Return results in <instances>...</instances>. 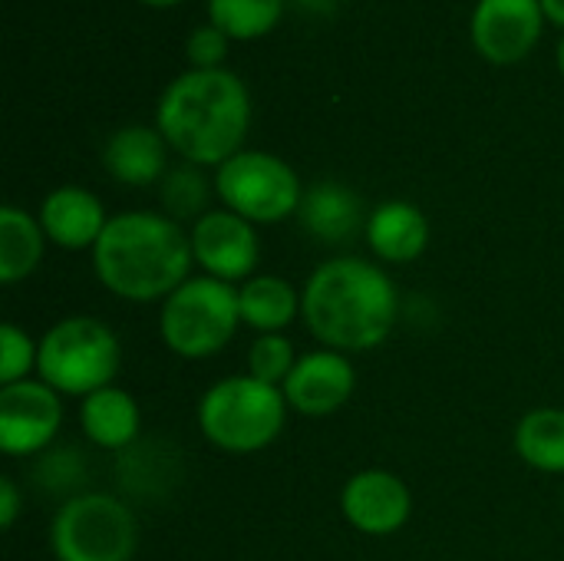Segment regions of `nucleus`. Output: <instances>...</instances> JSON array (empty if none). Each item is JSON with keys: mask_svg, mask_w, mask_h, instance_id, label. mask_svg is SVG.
Instances as JSON below:
<instances>
[{"mask_svg": "<svg viewBox=\"0 0 564 561\" xmlns=\"http://www.w3.org/2000/svg\"><path fill=\"white\" fill-rule=\"evenodd\" d=\"M344 519L364 536H393L406 526L413 496L397 473L364 470L347 479L340 493Z\"/></svg>", "mask_w": 564, "mask_h": 561, "instance_id": "f8f14e48", "label": "nucleus"}, {"mask_svg": "<svg viewBox=\"0 0 564 561\" xmlns=\"http://www.w3.org/2000/svg\"><path fill=\"white\" fill-rule=\"evenodd\" d=\"M354 384V367L340 350H314L297 357L281 390L291 410L304 417H327L350 400Z\"/></svg>", "mask_w": 564, "mask_h": 561, "instance_id": "ddd939ff", "label": "nucleus"}, {"mask_svg": "<svg viewBox=\"0 0 564 561\" xmlns=\"http://www.w3.org/2000/svg\"><path fill=\"white\" fill-rule=\"evenodd\" d=\"M36 350L40 344L30 341L26 331H20L17 324H3L0 327V384H20L30 380L26 374L36 367Z\"/></svg>", "mask_w": 564, "mask_h": 561, "instance_id": "393cba45", "label": "nucleus"}, {"mask_svg": "<svg viewBox=\"0 0 564 561\" xmlns=\"http://www.w3.org/2000/svg\"><path fill=\"white\" fill-rule=\"evenodd\" d=\"M542 26V0H479L469 20V36L489 63L509 66L535 50Z\"/></svg>", "mask_w": 564, "mask_h": 561, "instance_id": "1a4fd4ad", "label": "nucleus"}, {"mask_svg": "<svg viewBox=\"0 0 564 561\" xmlns=\"http://www.w3.org/2000/svg\"><path fill=\"white\" fill-rule=\"evenodd\" d=\"M83 433L102 450H126L139 433V407L119 387H102L83 400Z\"/></svg>", "mask_w": 564, "mask_h": 561, "instance_id": "a211bd4d", "label": "nucleus"}, {"mask_svg": "<svg viewBox=\"0 0 564 561\" xmlns=\"http://www.w3.org/2000/svg\"><path fill=\"white\" fill-rule=\"evenodd\" d=\"M516 453L542 473H564V410L525 413L516 427Z\"/></svg>", "mask_w": 564, "mask_h": 561, "instance_id": "412c9836", "label": "nucleus"}, {"mask_svg": "<svg viewBox=\"0 0 564 561\" xmlns=\"http://www.w3.org/2000/svg\"><path fill=\"white\" fill-rule=\"evenodd\" d=\"M17 513H20V493H17V486H13V479L3 476V479H0V526H3V529H13Z\"/></svg>", "mask_w": 564, "mask_h": 561, "instance_id": "bb28decb", "label": "nucleus"}, {"mask_svg": "<svg viewBox=\"0 0 564 561\" xmlns=\"http://www.w3.org/2000/svg\"><path fill=\"white\" fill-rule=\"evenodd\" d=\"M122 350L116 334L96 317H66L53 324L36 350V374L56 393L89 397L102 387H112L119 374Z\"/></svg>", "mask_w": 564, "mask_h": 561, "instance_id": "39448f33", "label": "nucleus"}, {"mask_svg": "<svg viewBox=\"0 0 564 561\" xmlns=\"http://www.w3.org/2000/svg\"><path fill=\"white\" fill-rule=\"evenodd\" d=\"M288 0H208V23L228 40H258L278 26Z\"/></svg>", "mask_w": 564, "mask_h": 561, "instance_id": "4be33fe9", "label": "nucleus"}, {"mask_svg": "<svg viewBox=\"0 0 564 561\" xmlns=\"http://www.w3.org/2000/svg\"><path fill=\"white\" fill-rule=\"evenodd\" d=\"M248 126L251 96L231 69H185L155 106V129L192 165H221L238 155Z\"/></svg>", "mask_w": 564, "mask_h": 561, "instance_id": "f257e3e1", "label": "nucleus"}, {"mask_svg": "<svg viewBox=\"0 0 564 561\" xmlns=\"http://www.w3.org/2000/svg\"><path fill=\"white\" fill-rule=\"evenodd\" d=\"M165 149H169V142L162 139L159 129L122 126L109 136V142L102 149V165L116 182L145 188V185L165 179Z\"/></svg>", "mask_w": 564, "mask_h": 561, "instance_id": "2eb2a0df", "label": "nucleus"}, {"mask_svg": "<svg viewBox=\"0 0 564 561\" xmlns=\"http://www.w3.org/2000/svg\"><path fill=\"white\" fill-rule=\"evenodd\" d=\"M40 225L53 245H59L66 251H83V248H96L109 218H106L102 202L93 192H86L79 185H63L43 198Z\"/></svg>", "mask_w": 564, "mask_h": 561, "instance_id": "4468645a", "label": "nucleus"}, {"mask_svg": "<svg viewBox=\"0 0 564 561\" xmlns=\"http://www.w3.org/2000/svg\"><path fill=\"white\" fill-rule=\"evenodd\" d=\"M307 331L330 350L360 354L380 347L397 324V288L364 258L321 265L301 294Z\"/></svg>", "mask_w": 564, "mask_h": 561, "instance_id": "7ed1b4c3", "label": "nucleus"}, {"mask_svg": "<svg viewBox=\"0 0 564 561\" xmlns=\"http://www.w3.org/2000/svg\"><path fill=\"white\" fill-rule=\"evenodd\" d=\"M205 202H208V179L202 175V165H178L172 172H165L162 179V205L169 212V218H202L205 215Z\"/></svg>", "mask_w": 564, "mask_h": 561, "instance_id": "5701e85b", "label": "nucleus"}, {"mask_svg": "<svg viewBox=\"0 0 564 561\" xmlns=\"http://www.w3.org/2000/svg\"><path fill=\"white\" fill-rule=\"evenodd\" d=\"M367 241L390 265L416 261L430 245V222L410 202H383L367 218Z\"/></svg>", "mask_w": 564, "mask_h": 561, "instance_id": "dca6fc26", "label": "nucleus"}, {"mask_svg": "<svg viewBox=\"0 0 564 561\" xmlns=\"http://www.w3.org/2000/svg\"><path fill=\"white\" fill-rule=\"evenodd\" d=\"M238 291L218 278H188L162 301L159 331L172 354L202 360L225 350L238 331Z\"/></svg>", "mask_w": 564, "mask_h": 561, "instance_id": "423d86ee", "label": "nucleus"}, {"mask_svg": "<svg viewBox=\"0 0 564 561\" xmlns=\"http://www.w3.org/2000/svg\"><path fill=\"white\" fill-rule=\"evenodd\" d=\"M50 546L59 561H132L139 546L135 516L106 493L73 496L53 516Z\"/></svg>", "mask_w": 564, "mask_h": 561, "instance_id": "0eeeda50", "label": "nucleus"}, {"mask_svg": "<svg viewBox=\"0 0 564 561\" xmlns=\"http://www.w3.org/2000/svg\"><path fill=\"white\" fill-rule=\"evenodd\" d=\"M297 357H294V344L281 334H261L251 350H248V370L254 380H264L271 387H284V380L291 377Z\"/></svg>", "mask_w": 564, "mask_h": 561, "instance_id": "b1692460", "label": "nucleus"}, {"mask_svg": "<svg viewBox=\"0 0 564 561\" xmlns=\"http://www.w3.org/2000/svg\"><path fill=\"white\" fill-rule=\"evenodd\" d=\"M542 10H545V20H552L564 30V0H542Z\"/></svg>", "mask_w": 564, "mask_h": 561, "instance_id": "c85d7f7f", "label": "nucleus"}, {"mask_svg": "<svg viewBox=\"0 0 564 561\" xmlns=\"http://www.w3.org/2000/svg\"><path fill=\"white\" fill-rule=\"evenodd\" d=\"M555 60H558V69H562V76H564V36H562V43H558V53H555Z\"/></svg>", "mask_w": 564, "mask_h": 561, "instance_id": "7c9ffc66", "label": "nucleus"}, {"mask_svg": "<svg viewBox=\"0 0 564 561\" xmlns=\"http://www.w3.org/2000/svg\"><path fill=\"white\" fill-rule=\"evenodd\" d=\"M215 192L228 212L248 218L251 225H274L284 222L301 208L304 188L297 172L258 149H241L215 172Z\"/></svg>", "mask_w": 564, "mask_h": 561, "instance_id": "6e6552de", "label": "nucleus"}, {"mask_svg": "<svg viewBox=\"0 0 564 561\" xmlns=\"http://www.w3.org/2000/svg\"><path fill=\"white\" fill-rule=\"evenodd\" d=\"M63 423L59 393L43 380H20L0 390V450L7 456L40 453Z\"/></svg>", "mask_w": 564, "mask_h": 561, "instance_id": "9b49d317", "label": "nucleus"}, {"mask_svg": "<svg viewBox=\"0 0 564 561\" xmlns=\"http://www.w3.org/2000/svg\"><path fill=\"white\" fill-rule=\"evenodd\" d=\"M192 238L169 215L122 212L112 215L93 248V268L106 291L122 301H165L188 281Z\"/></svg>", "mask_w": 564, "mask_h": 561, "instance_id": "f03ea898", "label": "nucleus"}, {"mask_svg": "<svg viewBox=\"0 0 564 561\" xmlns=\"http://www.w3.org/2000/svg\"><path fill=\"white\" fill-rule=\"evenodd\" d=\"M228 36L215 26V23H205L198 26L188 43H185V56L192 63V69H221L225 56H228Z\"/></svg>", "mask_w": 564, "mask_h": 561, "instance_id": "a878e982", "label": "nucleus"}, {"mask_svg": "<svg viewBox=\"0 0 564 561\" xmlns=\"http://www.w3.org/2000/svg\"><path fill=\"white\" fill-rule=\"evenodd\" d=\"M238 311H241V321L254 327L258 334H281L301 311V298L291 288V281L278 274H258L241 284Z\"/></svg>", "mask_w": 564, "mask_h": 561, "instance_id": "6ab92c4d", "label": "nucleus"}, {"mask_svg": "<svg viewBox=\"0 0 564 561\" xmlns=\"http://www.w3.org/2000/svg\"><path fill=\"white\" fill-rule=\"evenodd\" d=\"M142 3H149V7H175L182 0H142Z\"/></svg>", "mask_w": 564, "mask_h": 561, "instance_id": "c756f323", "label": "nucleus"}, {"mask_svg": "<svg viewBox=\"0 0 564 561\" xmlns=\"http://www.w3.org/2000/svg\"><path fill=\"white\" fill-rule=\"evenodd\" d=\"M297 218L307 235H314L327 245H340L357 235V228L364 222V205L354 188H347L340 182H317L304 192Z\"/></svg>", "mask_w": 564, "mask_h": 561, "instance_id": "f3484780", "label": "nucleus"}, {"mask_svg": "<svg viewBox=\"0 0 564 561\" xmlns=\"http://www.w3.org/2000/svg\"><path fill=\"white\" fill-rule=\"evenodd\" d=\"M288 400L281 387L248 377L218 380L198 403L202 436L235 456L258 453L284 430Z\"/></svg>", "mask_w": 564, "mask_h": 561, "instance_id": "20e7f679", "label": "nucleus"}, {"mask_svg": "<svg viewBox=\"0 0 564 561\" xmlns=\"http://www.w3.org/2000/svg\"><path fill=\"white\" fill-rule=\"evenodd\" d=\"M188 238H192V258L208 271V278H218L225 284L248 281L261 261L254 225L228 208L205 212Z\"/></svg>", "mask_w": 564, "mask_h": 561, "instance_id": "9d476101", "label": "nucleus"}, {"mask_svg": "<svg viewBox=\"0 0 564 561\" xmlns=\"http://www.w3.org/2000/svg\"><path fill=\"white\" fill-rule=\"evenodd\" d=\"M43 225L17 205L0 208V281L17 284L30 278L43 258Z\"/></svg>", "mask_w": 564, "mask_h": 561, "instance_id": "aec40b11", "label": "nucleus"}, {"mask_svg": "<svg viewBox=\"0 0 564 561\" xmlns=\"http://www.w3.org/2000/svg\"><path fill=\"white\" fill-rule=\"evenodd\" d=\"M291 3H297L301 10H307V13H334V7L340 3V0H291Z\"/></svg>", "mask_w": 564, "mask_h": 561, "instance_id": "cd10ccee", "label": "nucleus"}]
</instances>
